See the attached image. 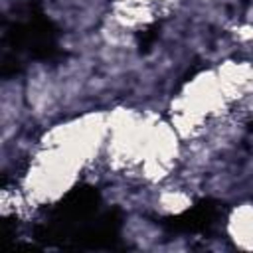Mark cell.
I'll use <instances>...</instances> for the list:
<instances>
[{
    "mask_svg": "<svg viewBox=\"0 0 253 253\" xmlns=\"http://www.w3.org/2000/svg\"><path fill=\"white\" fill-rule=\"evenodd\" d=\"M231 237L245 247H253V206H243L233 211L229 219Z\"/></svg>",
    "mask_w": 253,
    "mask_h": 253,
    "instance_id": "1",
    "label": "cell"
}]
</instances>
